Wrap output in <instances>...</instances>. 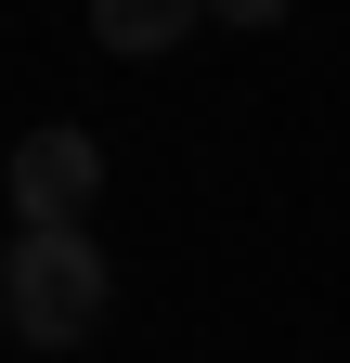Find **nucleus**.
<instances>
[{"instance_id":"20e7f679","label":"nucleus","mask_w":350,"mask_h":363,"mask_svg":"<svg viewBox=\"0 0 350 363\" xmlns=\"http://www.w3.org/2000/svg\"><path fill=\"white\" fill-rule=\"evenodd\" d=\"M208 13H221V26H273L286 0H208Z\"/></svg>"},{"instance_id":"f03ea898","label":"nucleus","mask_w":350,"mask_h":363,"mask_svg":"<svg viewBox=\"0 0 350 363\" xmlns=\"http://www.w3.org/2000/svg\"><path fill=\"white\" fill-rule=\"evenodd\" d=\"M91 182H104L91 130H26L13 143V234H65V220L91 208Z\"/></svg>"},{"instance_id":"f257e3e1","label":"nucleus","mask_w":350,"mask_h":363,"mask_svg":"<svg viewBox=\"0 0 350 363\" xmlns=\"http://www.w3.org/2000/svg\"><path fill=\"white\" fill-rule=\"evenodd\" d=\"M0 311H13V337L26 350H78L104 325V259H91V234H13V259H0Z\"/></svg>"},{"instance_id":"7ed1b4c3","label":"nucleus","mask_w":350,"mask_h":363,"mask_svg":"<svg viewBox=\"0 0 350 363\" xmlns=\"http://www.w3.org/2000/svg\"><path fill=\"white\" fill-rule=\"evenodd\" d=\"M195 13H208V0H91V39L130 52V65H156V52H182V39H195Z\"/></svg>"}]
</instances>
